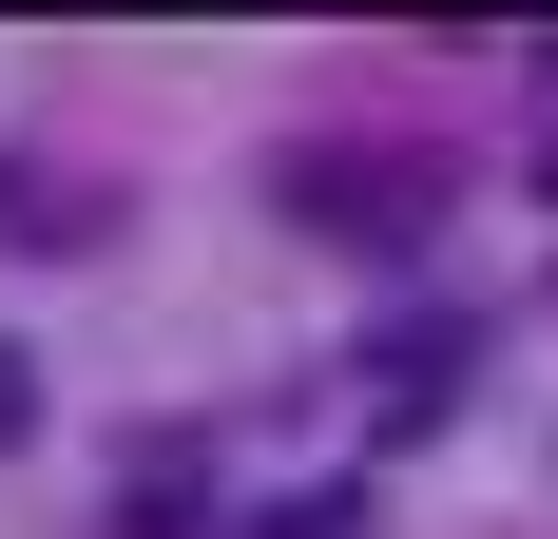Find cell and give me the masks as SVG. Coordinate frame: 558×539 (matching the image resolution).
Masks as SVG:
<instances>
[{"mask_svg":"<svg viewBox=\"0 0 558 539\" xmlns=\"http://www.w3.org/2000/svg\"><path fill=\"white\" fill-rule=\"evenodd\" d=\"M289 213L366 231V251H424V231H444V173L424 155H328V135H308V155H289Z\"/></svg>","mask_w":558,"mask_h":539,"instance_id":"1","label":"cell"},{"mask_svg":"<svg viewBox=\"0 0 558 539\" xmlns=\"http://www.w3.org/2000/svg\"><path fill=\"white\" fill-rule=\"evenodd\" d=\"M444 385H462V347H444V327H404V347H386V385H366V424H424Z\"/></svg>","mask_w":558,"mask_h":539,"instance_id":"2","label":"cell"},{"mask_svg":"<svg viewBox=\"0 0 558 539\" xmlns=\"http://www.w3.org/2000/svg\"><path fill=\"white\" fill-rule=\"evenodd\" d=\"M270 539H366V501H347V482H328V501H289V520H270Z\"/></svg>","mask_w":558,"mask_h":539,"instance_id":"3","label":"cell"},{"mask_svg":"<svg viewBox=\"0 0 558 539\" xmlns=\"http://www.w3.org/2000/svg\"><path fill=\"white\" fill-rule=\"evenodd\" d=\"M20 424H39V347H0V443H20Z\"/></svg>","mask_w":558,"mask_h":539,"instance_id":"4","label":"cell"}]
</instances>
